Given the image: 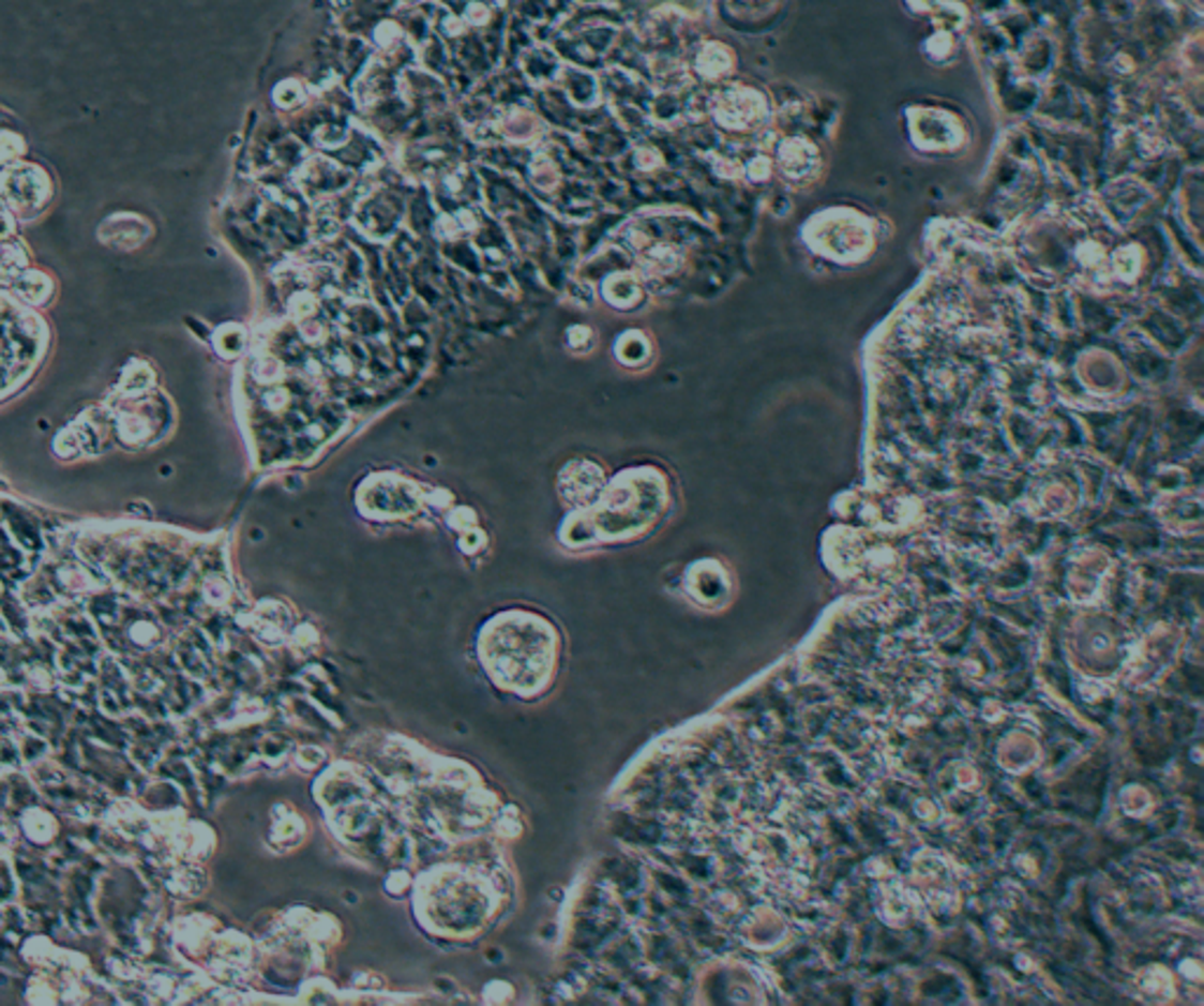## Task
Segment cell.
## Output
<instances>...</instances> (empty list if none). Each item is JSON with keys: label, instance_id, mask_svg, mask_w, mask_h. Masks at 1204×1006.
I'll return each instance as SVG.
<instances>
[{"label": "cell", "instance_id": "cell-1", "mask_svg": "<svg viewBox=\"0 0 1204 1006\" xmlns=\"http://www.w3.org/2000/svg\"><path fill=\"white\" fill-rule=\"evenodd\" d=\"M716 116L722 125L746 130L757 125L767 116V104L763 96L753 90H746V88L727 90L718 96Z\"/></svg>", "mask_w": 1204, "mask_h": 1006}, {"label": "cell", "instance_id": "cell-2", "mask_svg": "<svg viewBox=\"0 0 1204 1006\" xmlns=\"http://www.w3.org/2000/svg\"><path fill=\"white\" fill-rule=\"evenodd\" d=\"M779 165L788 179L802 181L812 177L818 167V153L810 141L788 139L779 151Z\"/></svg>", "mask_w": 1204, "mask_h": 1006}, {"label": "cell", "instance_id": "cell-3", "mask_svg": "<svg viewBox=\"0 0 1204 1006\" xmlns=\"http://www.w3.org/2000/svg\"><path fill=\"white\" fill-rule=\"evenodd\" d=\"M605 295L609 299V304L626 309V306H633V301L637 299V295H641V289H637V285L629 275H617L612 277V281H607Z\"/></svg>", "mask_w": 1204, "mask_h": 1006}, {"label": "cell", "instance_id": "cell-4", "mask_svg": "<svg viewBox=\"0 0 1204 1006\" xmlns=\"http://www.w3.org/2000/svg\"><path fill=\"white\" fill-rule=\"evenodd\" d=\"M729 66H732L729 52L722 45H708L699 57V69H702V74H706L708 78H716L720 74H725Z\"/></svg>", "mask_w": 1204, "mask_h": 1006}, {"label": "cell", "instance_id": "cell-5", "mask_svg": "<svg viewBox=\"0 0 1204 1006\" xmlns=\"http://www.w3.org/2000/svg\"><path fill=\"white\" fill-rule=\"evenodd\" d=\"M50 292V281L41 273H24L17 281V295L27 301H43L45 295Z\"/></svg>", "mask_w": 1204, "mask_h": 1006}, {"label": "cell", "instance_id": "cell-6", "mask_svg": "<svg viewBox=\"0 0 1204 1006\" xmlns=\"http://www.w3.org/2000/svg\"><path fill=\"white\" fill-rule=\"evenodd\" d=\"M24 264L21 252L17 247H0V275H12Z\"/></svg>", "mask_w": 1204, "mask_h": 1006}, {"label": "cell", "instance_id": "cell-7", "mask_svg": "<svg viewBox=\"0 0 1204 1006\" xmlns=\"http://www.w3.org/2000/svg\"><path fill=\"white\" fill-rule=\"evenodd\" d=\"M21 149V141L12 135H0V161H7V157L17 155V151Z\"/></svg>", "mask_w": 1204, "mask_h": 1006}, {"label": "cell", "instance_id": "cell-8", "mask_svg": "<svg viewBox=\"0 0 1204 1006\" xmlns=\"http://www.w3.org/2000/svg\"><path fill=\"white\" fill-rule=\"evenodd\" d=\"M12 234V222L10 216L0 212V238H7Z\"/></svg>", "mask_w": 1204, "mask_h": 1006}]
</instances>
